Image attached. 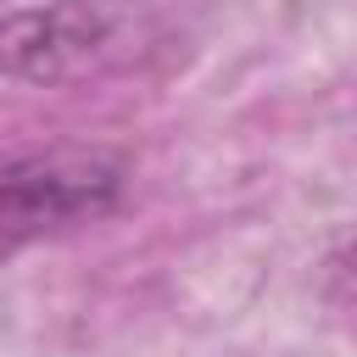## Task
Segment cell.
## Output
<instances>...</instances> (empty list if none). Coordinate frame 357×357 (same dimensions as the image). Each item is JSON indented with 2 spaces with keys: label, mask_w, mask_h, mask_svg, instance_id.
Instances as JSON below:
<instances>
[{
  "label": "cell",
  "mask_w": 357,
  "mask_h": 357,
  "mask_svg": "<svg viewBox=\"0 0 357 357\" xmlns=\"http://www.w3.org/2000/svg\"><path fill=\"white\" fill-rule=\"evenodd\" d=\"M128 156L112 145H33L0 151V257L106 218L128 190Z\"/></svg>",
  "instance_id": "6da1fadb"
},
{
  "label": "cell",
  "mask_w": 357,
  "mask_h": 357,
  "mask_svg": "<svg viewBox=\"0 0 357 357\" xmlns=\"http://www.w3.org/2000/svg\"><path fill=\"white\" fill-rule=\"evenodd\" d=\"M123 17H128L123 0H50L11 11L0 17V73L17 84L78 78L112 50Z\"/></svg>",
  "instance_id": "7a4b0ae2"
},
{
  "label": "cell",
  "mask_w": 357,
  "mask_h": 357,
  "mask_svg": "<svg viewBox=\"0 0 357 357\" xmlns=\"http://www.w3.org/2000/svg\"><path fill=\"white\" fill-rule=\"evenodd\" d=\"M335 284H351V301H357V240L346 245V257H335Z\"/></svg>",
  "instance_id": "3957f363"
}]
</instances>
